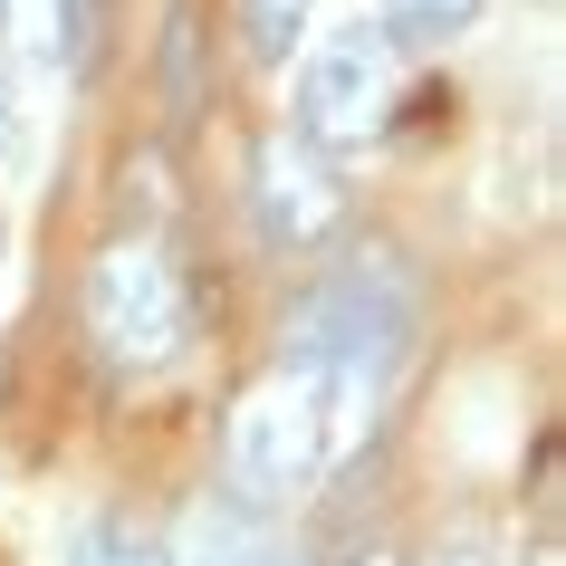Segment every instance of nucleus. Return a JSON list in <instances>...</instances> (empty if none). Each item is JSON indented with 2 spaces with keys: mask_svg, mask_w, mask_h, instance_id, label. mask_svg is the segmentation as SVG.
<instances>
[{
  "mask_svg": "<svg viewBox=\"0 0 566 566\" xmlns=\"http://www.w3.org/2000/svg\"><path fill=\"white\" fill-rule=\"evenodd\" d=\"M327 471H336L327 403H317V375L307 365H279L269 385H250L231 403V422H221V490L240 509L279 518V509H298Z\"/></svg>",
  "mask_w": 566,
  "mask_h": 566,
  "instance_id": "2",
  "label": "nucleus"
},
{
  "mask_svg": "<svg viewBox=\"0 0 566 566\" xmlns=\"http://www.w3.org/2000/svg\"><path fill=\"white\" fill-rule=\"evenodd\" d=\"M413 269L394 260L385 240H365V250H346V260L317 279L298 298V317H289V365H356V375H385L403 365V346H413Z\"/></svg>",
  "mask_w": 566,
  "mask_h": 566,
  "instance_id": "3",
  "label": "nucleus"
},
{
  "mask_svg": "<svg viewBox=\"0 0 566 566\" xmlns=\"http://www.w3.org/2000/svg\"><path fill=\"white\" fill-rule=\"evenodd\" d=\"M0 39L30 77H67L87 49V10L77 0H0Z\"/></svg>",
  "mask_w": 566,
  "mask_h": 566,
  "instance_id": "7",
  "label": "nucleus"
},
{
  "mask_svg": "<svg viewBox=\"0 0 566 566\" xmlns=\"http://www.w3.org/2000/svg\"><path fill=\"white\" fill-rule=\"evenodd\" d=\"M77 327H87L96 365L116 385H145L164 365H182L192 346V289H182L164 231H116L87 260V289H77Z\"/></svg>",
  "mask_w": 566,
  "mask_h": 566,
  "instance_id": "1",
  "label": "nucleus"
},
{
  "mask_svg": "<svg viewBox=\"0 0 566 566\" xmlns=\"http://www.w3.org/2000/svg\"><path fill=\"white\" fill-rule=\"evenodd\" d=\"M174 566H307L289 537H269L260 509H240L231 490L221 500H192L182 509V547H164Z\"/></svg>",
  "mask_w": 566,
  "mask_h": 566,
  "instance_id": "6",
  "label": "nucleus"
},
{
  "mask_svg": "<svg viewBox=\"0 0 566 566\" xmlns=\"http://www.w3.org/2000/svg\"><path fill=\"white\" fill-rule=\"evenodd\" d=\"M471 20H480V0H385V20H375V30L403 39V49H451Z\"/></svg>",
  "mask_w": 566,
  "mask_h": 566,
  "instance_id": "9",
  "label": "nucleus"
},
{
  "mask_svg": "<svg viewBox=\"0 0 566 566\" xmlns=\"http://www.w3.org/2000/svg\"><path fill=\"white\" fill-rule=\"evenodd\" d=\"M20 154H30V125H20V87L0 77V174H20Z\"/></svg>",
  "mask_w": 566,
  "mask_h": 566,
  "instance_id": "12",
  "label": "nucleus"
},
{
  "mask_svg": "<svg viewBox=\"0 0 566 566\" xmlns=\"http://www.w3.org/2000/svg\"><path fill=\"white\" fill-rule=\"evenodd\" d=\"M67 566H174V557H164V537H145L135 518H116V509H106V518H87V528H77Z\"/></svg>",
  "mask_w": 566,
  "mask_h": 566,
  "instance_id": "10",
  "label": "nucleus"
},
{
  "mask_svg": "<svg viewBox=\"0 0 566 566\" xmlns=\"http://www.w3.org/2000/svg\"><path fill=\"white\" fill-rule=\"evenodd\" d=\"M394 39L385 30H336V39H317V59L298 67V145L307 154H365L375 135L394 125Z\"/></svg>",
  "mask_w": 566,
  "mask_h": 566,
  "instance_id": "4",
  "label": "nucleus"
},
{
  "mask_svg": "<svg viewBox=\"0 0 566 566\" xmlns=\"http://www.w3.org/2000/svg\"><path fill=\"white\" fill-rule=\"evenodd\" d=\"M250 231L279 250V260H307L346 231V182H336L327 154H307L298 135H269L250 154Z\"/></svg>",
  "mask_w": 566,
  "mask_h": 566,
  "instance_id": "5",
  "label": "nucleus"
},
{
  "mask_svg": "<svg viewBox=\"0 0 566 566\" xmlns=\"http://www.w3.org/2000/svg\"><path fill=\"white\" fill-rule=\"evenodd\" d=\"M413 566H509V547H500L490 528H451V537H432Z\"/></svg>",
  "mask_w": 566,
  "mask_h": 566,
  "instance_id": "11",
  "label": "nucleus"
},
{
  "mask_svg": "<svg viewBox=\"0 0 566 566\" xmlns=\"http://www.w3.org/2000/svg\"><path fill=\"white\" fill-rule=\"evenodd\" d=\"M307 20H317V0H240V49L260 67H289L298 39H307Z\"/></svg>",
  "mask_w": 566,
  "mask_h": 566,
  "instance_id": "8",
  "label": "nucleus"
}]
</instances>
